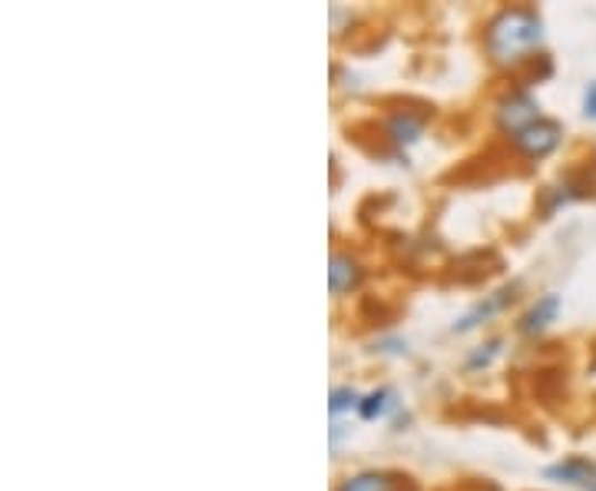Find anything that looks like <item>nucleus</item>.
<instances>
[{
  "label": "nucleus",
  "mask_w": 596,
  "mask_h": 491,
  "mask_svg": "<svg viewBox=\"0 0 596 491\" xmlns=\"http://www.w3.org/2000/svg\"><path fill=\"white\" fill-rule=\"evenodd\" d=\"M544 43V20L527 10H501L487 27V50L497 63H517Z\"/></svg>",
  "instance_id": "nucleus-1"
},
{
  "label": "nucleus",
  "mask_w": 596,
  "mask_h": 491,
  "mask_svg": "<svg viewBox=\"0 0 596 491\" xmlns=\"http://www.w3.org/2000/svg\"><path fill=\"white\" fill-rule=\"evenodd\" d=\"M560 140H564V127L554 123V120H544V117H541L537 123H531V127H524V130L514 133V147H517L524 157H531V160L550 157V153L560 147Z\"/></svg>",
  "instance_id": "nucleus-2"
},
{
  "label": "nucleus",
  "mask_w": 596,
  "mask_h": 491,
  "mask_svg": "<svg viewBox=\"0 0 596 491\" xmlns=\"http://www.w3.org/2000/svg\"><path fill=\"white\" fill-rule=\"evenodd\" d=\"M497 117H501V127L511 130V137H514L517 130H524V127L541 120V103L531 93H514L511 100L501 103Z\"/></svg>",
  "instance_id": "nucleus-3"
},
{
  "label": "nucleus",
  "mask_w": 596,
  "mask_h": 491,
  "mask_svg": "<svg viewBox=\"0 0 596 491\" xmlns=\"http://www.w3.org/2000/svg\"><path fill=\"white\" fill-rule=\"evenodd\" d=\"M547 479L560 482V485H580V489L590 491L596 485V465L590 459H564V462L547 469Z\"/></svg>",
  "instance_id": "nucleus-4"
},
{
  "label": "nucleus",
  "mask_w": 596,
  "mask_h": 491,
  "mask_svg": "<svg viewBox=\"0 0 596 491\" xmlns=\"http://www.w3.org/2000/svg\"><path fill=\"white\" fill-rule=\"evenodd\" d=\"M560 309H564V299L550 292V295H544V299L521 319V329H524V332H544L550 322H557Z\"/></svg>",
  "instance_id": "nucleus-5"
},
{
  "label": "nucleus",
  "mask_w": 596,
  "mask_h": 491,
  "mask_svg": "<svg viewBox=\"0 0 596 491\" xmlns=\"http://www.w3.org/2000/svg\"><path fill=\"white\" fill-rule=\"evenodd\" d=\"M358 279H362V269H358V262L352 255H335L332 259V265H329V285H332L335 295L355 289Z\"/></svg>",
  "instance_id": "nucleus-6"
},
{
  "label": "nucleus",
  "mask_w": 596,
  "mask_h": 491,
  "mask_svg": "<svg viewBox=\"0 0 596 491\" xmlns=\"http://www.w3.org/2000/svg\"><path fill=\"white\" fill-rule=\"evenodd\" d=\"M339 491H395V479L385 472H362V475H352L348 482H342Z\"/></svg>",
  "instance_id": "nucleus-7"
},
{
  "label": "nucleus",
  "mask_w": 596,
  "mask_h": 491,
  "mask_svg": "<svg viewBox=\"0 0 596 491\" xmlns=\"http://www.w3.org/2000/svg\"><path fill=\"white\" fill-rule=\"evenodd\" d=\"M421 130H424V123L414 117V113H397L392 117V127H388V133L395 137V143H414L417 137H421Z\"/></svg>",
  "instance_id": "nucleus-8"
},
{
  "label": "nucleus",
  "mask_w": 596,
  "mask_h": 491,
  "mask_svg": "<svg viewBox=\"0 0 596 491\" xmlns=\"http://www.w3.org/2000/svg\"><path fill=\"white\" fill-rule=\"evenodd\" d=\"M504 302H507V289H504V292H497V299H491V302H481V305H477L474 312H467V315H464V319H461L454 329H457V332H467V329H474L477 322L491 319V315H494V312H497Z\"/></svg>",
  "instance_id": "nucleus-9"
},
{
  "label": "nucleus",
  "mask_w": 596,
  "mask_h": 491,
  "mask_svg": "<svg viewBox=\"0 0 596 491\" xmlns=\"http://www.w3.org/2000/svg\"><path fill=\"white\" fill-rule=\"evenodd\" d=\"M388 399H392V392H388V389H382V392H372L368 399H362V405H358L362 419H378V415L388 409Z\"/></svg>",
  "instance_id": "nucleus-10"
},
{
  "label": "nucleus",
  "mask_w": 596,
  "mask_h": 491,
  "mask_svg": "<svg viewBox=\"0 0 596 491\" xmlns=\"http://www.w3.org/2000/svg\"><path fill=\"white\" fill-rule=\"evenodd\" d=\"M358 405H362V399H358L355 389H335L332 392V415H339L345 409H358Z\"/></svg>",
  "instance_id": "nucleus-11"
},
{
  "label": "nucleus",
  "mask_w": 596,
  "mask_h": 491,
  "mask_svg": "<svg viewBox=\"0 0 596 491\" xmlns=\"http://www.w3.org/2000/svg\"><path fill=\"white\" fill-rule=\"evenodd\" d=\"M497 349H501V342L494 339V342H487V352H477L474 359H471V369H477V365H487L494 355H497Z\"/></svg>",
  "instance_id": "nucleus-12"
},
{
  "label": "nucleus",
  "mask_w": 596,
  "mask_h": 491,
  "mask_svg": "<svg viewBox=\"0 0 596 491\" xmlns=\"http://www.w3.org/2000/svg\"><path fill=\"white\" fill-rule=\"evenodd\" d=\"M584 113L596 120V80L587 87V93H584Z\"/></svg>",
  "instance_id": "nucleus-13"
},
{
  "label": "nucleus",
  "mask_w": 596,
  "mask_h": 491,
  "mask_svg": "<svg viewBox=\"0 0 596 491\" xmlns=\"http://www.w3.org/2000/svg\"><path fill=\"white\" fill-rule=\"evenodd\" d=\"M590 491H596V485H594V489H590Z\"/></svg>",
  "instance_id": "nucleus-14"
}]
</instances>
